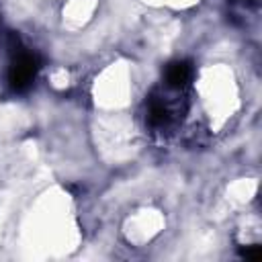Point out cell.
I'll list each match as a JSON object with an SVG mask.
<instances>
[{
    "mask_svg": "<svg viewBox=\"0 0 262 262\" xmlns=\"http://www.w3.org/2000/svg\"><path fill=\"white\" fill-rule=\"evenodd\" d=\"M39 70V61L33 53H20L12 66H10V74H8V80H10V86L14 90H25L31 86L35 74Z\"/></svg>",
    "mask_w": 262,
    "mask_h": 262,
    "instance_id": "6da1fadb",
    "label": "cell"
},
{
    "mask_svg": "<svg viewBox=\"0 0 262 262\" xmlns=\"http://www.w3.org/2000/svg\"><path fill=\"white\" fill-rule=\"evenodd\" d=\"M192 78V68L188 61H174L166 68V84L174 90L184 88Z\"/></svg>",
    "mask_w": 262,
    "mask_h": 262,
    "instance_id": "7a4b0ae2",
    "label": "cell"
},
{
    "mask_svg": "<svg viewBox=\"0 0 262 262\" xmlns=\"http://www.w3.org/2000/svg\"><path fill=\"white\" fill-rule=\"evenodd\" d=\"M170 119H172V115H170V111H168V106H166L164 100H158V98L149 100V106H147V121H149L154 127H164V125L170 123Z\"/></svg>",
    "mask_w": 262,
    "mask_h": 262,
    "instance_id": "3957f363",
    "label": "cell"
},
{
    "mask_svg": "<svg viewBox=\"0 0 262 262\" xmlns=\"http://www.w3.org/2000/svg\"><path fill=\"white\" fill-rule=\"evenodd\" d=\"M242 256H244V258H248V260H258V258L262 256V252H260V248H258V246H248V248H244V250H242Z\"/></svg>",
    "mask_w": 262,
    "mask_h": 262,
    "instance_id": "277c9868",
    "label": "cell"
}]
</instances>
